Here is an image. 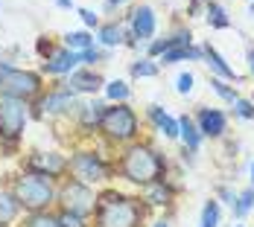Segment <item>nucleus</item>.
<instances>
[{"label":"nucleus","mask_w":254,"mask_h":227,"mask_svg":"<svg viewBox=\"0 0 254 227\" xmlns=\"http://www.w3.org/2000/svg\"><path fill=\"white\" fill-rule=\"evenodd\" d=\"M120 172H123V178L131 181V183H143V186H149V183L164 181L167 160H164V154L155 151L152 146H146V143H134L131 149H126L123 160H120Z\"/></svg>","instance_id":"obj_1"},{"label":"nucleus","mask_w":254,"mask_h":227,"mask_svg":"<svg viewBox=\"0 0 254 227\" xmlns=\"http://www.w3.org/2000/svg\"><path fill=\"white\" fill-rule=\"evenodd\" d=\"M97 227H140L143 204L120 192H105L97 198Z\"/></svg>","instance_id":"obj_2"},{"label":"nucleus","mask_w":254,"mask_h":227,"mask_svg":"<svg viewBox=\"0 0 254 227\" xmlns=\"http://www.w3.org/2000/svg\"><path fill=\"white\" fill-rule=\"evenodd\" d=\"M12 195H15L18 207H24V210H29V213H41V210H47V207L53 204V198H56L53 178L26 172V175L15 178Z\"/></svg>","instance_id":"obj_3"},{"label":"nucleus","mask_w":254,"mask_h":227,"mask_svg":"<svg viewBox=\"0 0 254 227\" xmlns=\"http://www.w3.org/2000/svg\"><path fill=\"white\" fill-rule=\"evenodd\" d=\"M100 131H105L108 140H117V143H126V140H134L137 134V117L128 105H111L105 108L100 117Z\"/></svg>","instance_id":"obj_4"},{"label":"nucleus","mask_w":254,"mask_h":227,"mask_svg":"<svg viewBox=\"0 0 254 227\" xmlns=\"http://www.w3.org/2000/svg\"><path fill=\"white\" fill-rule=\"evenodd\" d=\"M41 91V76L29 73V70H9L0 79V96L3 99H32Z\"/></svg>","instance_id":"obj_5"},{"label":"nucleus","mask_w":254,"mask_h":227,"mask_svg":"<svg viewBox=\"0 0 254 227\" xmlns=\"http://www.w3.org/2000/svg\"><path fill=\"white\" fill-rule=\"evenodd\" d=\"M62 207L67 210V213H76V216H91L94 210H97V195H94V189L88 186V183H79V181H67L64 186H62Z\"/></svg>","instance_id":"obj_6"},{"label":"nucleus","mask_w":254,"mask_h":227,"mask_svg":"<svg viewBox=\"0 0 254 227\" xmlns=\"http://www.w3.org/2000/svg\"><path fill=\"white\" fill-rule=\"evenodd\" d=\"M67 169L73 172V181H79V183H97V181H102L105 172H108L97 151H76V154L70 157Z\"/></svg>","instance_id":"obj_7"},{"label":"nucleus","mask_w":254,"mask_h":227,"mask_svg":"<svg viewBox=\"0 0 254 227\" xmlns=\"http://www.w3.org/2000/svg\"><path fill=\"white\" fill-rule=\"evenodd\" d=\"M26 126V102L0 99V134L9 140H18Z\"/></svg>","instance_id":"obj_8"},{"label":"nucleus","mask_w":254,"mask_h":227,"mask_svg":"<svg viewBox=\"0 0 254 227\" xmlns=\"http://www.w3.org/2000/svg\"><path fill=\"white\" fill-rule=\"evenodd\" d=\"M196 128H199L202 137H222V131H225V114L216 111V108H202Z\"/></svg>","instance_id":"obj_9"},{"label":"nucleus","mask_w":254,"mask_h":227,"mask_svg":"<svg viewBox=\"0 0 254 227\" xmlns=\"http://www.w3.org/2000/svg\"><path fill=\"white\" fill-rule=\"evenodd\" d=\"M79 61H82V52L59 50V52H53L50 58L44 61V73H53V76H59V73H70V70L76 67Z\"/></svg>","instance_id":"obj_10"},{"label":"nucleus","mask_w":254,"mask_h":227,"mask_svg":"<svg viewBox=\"0 0 254 227\" xmlns=\"http://www.w3.org/2000/svg\"><path fill=\"white\" fill-rule=\"evenodd\" d=\"M29 169H32L35 175L56 178V175H62V172L67 169V163H64L59 154H35V157H29Z\"/></svg>","instance_id":"obj_11"},{"label":"nucleus","mask_w":254,"mask_h":227,"mask_svg":"<svg viewBox=\"0 0 254 227\" xmlns=\"http://www.w3.org/2000/svg\"><path fill=\"white\" fill-rule=\"evenodd\" d=\"M131 29H134V38H140V41L152 38L155 35V12H152V6H140V9H134V15H131Z\"/></svg>","instance_id":"obj_12"},{"label":"nucleus","mask_w":254,"mask_h":227,"mask_svg":"<svg viewBox=\"0 0 254 227\" xmlns=\"http://www.w3.org/2000/svg\"><path fill=\"white\" fill-rule=\"evenodd\" d=\"M41 114H62L67 108H73V91H53L38 102Z\"/></svg>","instance_id":"obj_13"},{"label":"nucleus","mask_w":254,"mask_h":227,"mask_svg":"<svg viewBox=\"0 0 254 227\" xmlns=\"http://www.w3.org/2000/svg\"><path fill=\"white\" fill-rule=\"evenodd\" d=\"M202 52H204V58H207L204 64H207V67H210L213 73L219 76V79H237V73H234V67H228V64H225V58H222L219 52L213 50L210 44H204V50H202Z\"/></svg>","instance_id":"obj_14"},{"label":"nucleus","mask_w":254,"mask_h":227,"mask_svg":"<svg viewBox=\"0 0 254 227\" xmlns=\"http://www.w3.org/2000/svg\"><path fill=\"white\" fill-rule=\"evenodd\" d=\"M102 85V79L91 70H79V73H70V91H85V93H94Z\"/></svg>","instance_id":"obj_15"},{"label":"nucleus","mask_w":254,"mask_h":227,"mask_svg":"<svg viewBox=\"0 0 254 227\" xmlns=\"http://www.w3.org/2000/svg\"><path fill=\"white\" fill-rule=\"evenodd\" d=\"M178 134L184 137V143H187V149L196 151L199 149V143H202V134H199V128H196V123L184 114V117H178Z\"/></svg>","instance_id":"obj_16"},{"label":"nucleus","mask_w":254,"mask_h":227,"mask_svg":"<svg viewBox=\"0 0 254 227\" xmlns=\"http://www.w3.org/2000/svg\"><path fill=\"white\" fill-rule=\"evenodd\" d=\"M15 216H18V201H15V195H9V192L0 189V227L12 225Z\"/></svg>","instance_id":"obj_17"},{"label":"nucleus","mask_w":254,"mask_h":227,"mask_svg":"<svg viewBox=\"0 0 254 227\" xmlns=\"http://www.w3.org/2000/svg\"><path fill=\"white\" fill-rule=\"evenodd\" d=\"M64 44H67V50H73V52H85V50L94 47V38L88 32H67L64 35Z\"/></svg>","instance_id":"obj_18"},{"label":"nucleus","mask_w":254,"mask_h":227,"mask_svg":"<svg viewBox=\"0 0 254 227\" xmlns=\"http://www.w3.org/2000/svg\"><path fill=\"white\" fill-rule=\"evenodd\" d=\"M100 44L105 47H117V44H123V32H120V26L117 24H105L100 29Z\"/></svg>","instance_id":"obj_19"},{"label":"nucleus","mask_w":254,"mask_h":227,"mask_svg":"<svg viewBox=\"0 0 254 227\" xmlns=\"http://www.w3.org/2000/svg\"><path fill=\"white\" fill-rule=\"evenodd\" d=\"M207 21H210V26H216V29H225V26L231 24L228 18H225V9H222V6H216V3H210V6H207Z\"/></svg>","instance_id":"obj_20"},{"label":"nucleus","mask_w":254,"mask_h":227,"mask_svg":"<svg viewBox=\"0 0 254 227\" xmlns=\"http://www.w3.org/2000/svg\"><path fill=\"white\" fill-rule=\"evenodd\" d=\"M219 225V204L207 201L202 207V227H216Z\"/></svg>","instance_id":"obj_21"},{"label":"nucleus","mask_w":254,"mask_h":227,"mask_svg":"<svg viewBox=\"0 0 254 227\" xmlns=\"http://www.w3.org/2000/svg\"><path fill=\"white\" fill-rule=\"evenodd\" d=\"M26 227H59V219L50 216L47 210H41V213H32V216H29Z\"/></svg>","instance_id":"obj_22"},{"label":"nucleus","mask_w":254,"mask_h":227,"mask_svg":"<svg viewBox=\"0 0 254 227\" xmlns=\"http://www.w3.org/2000/svg\"><path fill=\"white\" fill-rule=\"evenodd\" d=\"M254 207V189H246L243 195H240V201L234 204V216L237 219H243V216H249V210Z\"/></svg>","instance_id":"obj_23"},{"label":"nucleus","mask_w":254,"mask_h":227,"mask_svg":"<svg viewBox=\"0 0 254 227\" xmlns=\"http://www.w3.org/2000/svg\"><path fill=\"white\" fill-rule=\"evenodd\" d=\"M170 201V189L164 186V181H158V183H149V204H167Z\"/></svg>","instance_id":"obj_24"},{"label":"nucleus","mask_w":254,"mask_h":227,"mask_svg":"<svg viewBox=\"0 0 254 227\" xmlns=\"http://www.w3.org/2000/svg\"><path fill=\"white\" fill-rule=\"evenodd\" d=\"M210 85H213V91H216V93H219L225 102H231V105L240 99V96H237V91H234L231 85H225V79H210Z\"/></svg>","instance_id":"obj_25"},{"label":"nucleus","mask_w":254,"mask_h":227,"mask_svg":"<svg viewBox=\"0 0 254 227\" xmlns=\"http://www.w3.org/2000/svg\"><path fill=\"white\" fill-rule=\"evenodd\" d=\"M105 93H108V99H114V102L128 99V88H126V82H111V85H105Z\"/></svg>","instance_id":"obj_26"},{"label":"nucleus","mask_w":254,"mask_h":227,"mask_svg":"<svg viewBox=\"0 0 254 227\" xmlns=\"http://www.w3.org/2000/svg\"><path fill=\"white\" fill-rule=\"evenodd\" d=\"M56 219H59V227H88L82 216H76V213H67V210H62Z\"/></svg>","instance_id":"obj_27"},{"label":"nucleus","mask_w":254,"mask_h":227,"mask_svg":"<svg viewBox=\"0 0 254 227\" xmlns=\"http://www.w3.org/2000/svg\"><path fill=\"white\" fill-rule=\"evenodd\" d=\"M131 73L134 76H155L158 73V67H155L149 58H143V61H134V64H131Z\"/></svg>","instance_id":"obj_28"},{"label":"nucleus","mask_w":254,"mask_h":227,"mask_svg":"<svg viewBox=\"0 0 254 227\" xmlns=\"http://www.w3.org/2000/svg\"><path fill=\"white\" fill-rule=\"evenodd\" d=\"M234 111H237V117H243V120H254V105L249 99H237L234 102Z\"/></svg>","instance_id":"obj_29"},{"label":"nucleus","mask_w":254,"mask_h":227,"mask_svg":"<svg viewBox=\"0 0 254 227\" xmlns=\"http://www.w3.org/2000/svg\"><path fill=\"white\" fill-rule=\"evenodd\" d=\"M176 88H178V93H190L193 91V73H181Z\"/></svg>","instance_id":"obj_30"},{"label":"nucleus","mask_w":254,"mask_h":227,"mask_svg":"<svg viewBox=\"0 0 254 227\" xmlns=\"http://www.w3.org/2000/svg\"><path fill=\"white\" fill-rule=\"evenodd\" d=\"M100 58H102V52L97 50V47H91V50L82 52V61H85V64H94V61H100Z\"/></svg>","instance_id":"obj_31"},{"label":"nucleus","mask_w":254,"mask_h":227,"mask_svg":"<svg viewBox=\"0 0 254 227\" xmlns=\"http://www.w3.org/2000/svg\"><path fill=\"white\" fill-rule=\"evenodd\" d=\"M79 15H82V21H85V26H97V15H94L91 9H79Z\"/></svg>","instance_id":"obj_32"},{"label":"nucleus","mask_w":254,"mask_h":227,"mask_svg":"<svg viewBox=\"0 0 254 227\" xmlns=\"http://www.w3.org/2000/svg\"><path fill=\"white\" fill-rule=\"evenodd\" d=\"M50 50H53V47L44 41V38H41V41H38V52H50Z\"/></svg>","instance_id":"obj_33"},{"label":"nucleus","mask_w":254,"mask_h":227,"mask_svg":"<svg viewBox=\"0 0 254 227\" xmlns=\"http://www.w3.org/2000/svg\"><path fill=\"white\" fill-rule=\"evenodd\" d=\"M9 70H12V67H9V64H0V79H3V76L9 73Z\"/></svg>","instance_id":"obj_34"},{"label":"nucleus","mask_w":254,"mask_h":227,"mask_svg":"<svg viewBox=\"0 0 254 227\" xmlns=\"http://www.w3.org/2000/svg\"><path fill=\"white\" fill-rule=\"evenodd\" d=\"M152 227H170V222H164V219H161V222H155Z\"/></svg>","instance_id":"obj_35"},{"label":"nucleus","mask_w":254,"mask_h":227,"mask_svg":"<svg viewBox=\"0 0 254 227\" xmlns=\"http://www.w3.org/2000/svg\"><path fill=\"white\" fill-rule=\"evenodd\" d=\"M249 61H252V76H254V50L249 52Z\"/></svg>","instance_id":"obj_36"},{"label":"nucleus","mask_w":254,"mask_h":227,"mask_svg":"<svg viewBox=\"0 0 254 227\" xmlns=\"http://www.w3.org/2000/svg\"><path fill=\"white\" fill-rule=\"evenodd\" d=\"M120 3H126V0H108V6H120Z\"/></svg>","instance_id":"obj_37"},{"label":"nucleus","mask_w":254,"mask_h":227,"mask_svg":"<svg viewBox=\"0 0 254 227\" xmlns=\"http://www.w3.org/2000/svg\"><path fill=\"white\" fill-rule=\"evenodd\" d=\"M252 183H254V166H252Z\"/></svg>","instance_id":"obj_38"}]
</instances>
